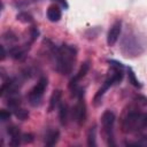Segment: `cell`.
<instances>
[{"label": "cell", "instance_id": "1", "mask_svg": "<svg viewBox=\"0 0 147 147\" xmlns=\"http://www.w3.org/2000/svg\"><path fill=\"white\" fill-rule=\"evenodd\" d=\"M77 48L75 45L62 44L60 46L53 47V59L55 70L63 76H69L75 67L77 59Z\"/></svg>", "mask_w": 147, "mask_h": 147}, {"label": "cell", "instance_id": "2", "mask_svg": "<svg viewBox=\"0 0 147 147\" xmlns=\"http://www.w3.org/2000/svg\"><path fill=\"white\" fill-rule=\"evenodd\" d=\"M109 63V67H110V70H109V74L107 75L103 84L101 85V87L96 91L94 98H93V105L95 107L100 106L101 102H102V99H103V95L106 94V92L114 85L116 84H119L122 80H123V77H124V74L126 71V67H124L123 63H121L119 61L117 60H108L107 61Z\"/></svg>", "mask_w": 147, "mask_h": 147}, {"label": "cell", "instance_id": "3", "mask_svg": "<svg viewBox=\"0 0 147 147\" xmlns=\"http://www.w3.org/2000/svg\"><path fill=\"white\" fill-rule=\"evenodd\" d=\"M147 124V113L142 111L138 106H129L121 118V127L124 133L138 134Z\"/></svg>", "mask_w": 147, "mask_h": 147}, {"label": "cell", "instance_id": "4", "mask_svg": "<svg viewBox=\"0 0 147 147\" xmlns=\"http://www.w3.org/2000/svg\"><path fill=\"white\" fill-rule=\"evenodd\" d=\"M145 44L136 32L125 33L121 42V51L125 57H136L145 52Z\"/></svg>", "mask_w": 147, "mask_h": 147}, {"label": "cell", "instance_id": "5", "mask_svg": "<svg viewBox=\"0 0 147 147\" xmlns=\"http://www.w3.org/2000/svg\"><path fill=\"white\" fill-rule=\"evenodd\" d=\"M48 86V79L45 76H41L36 85L30 90L28 93V102L32 107H39L42 103V99L45 95V92Z\"/></svg>", "mask_w": 147, "mask_h": 147}, {"label": "cell", "instance_id": "6", "mask_svg": "<svg viewBox=\"0 0 147 147\" xmlns=\"http://www.w3.org/2000/svg\"><path fill=\"white\" fill-rule=\"evenodd\" d=\"M115 122H116V115L113 110H105L102 116H101V125H102V130L107 140V145L108 146H116L115 142V138H114V126H115Z\"/></svg>", "mask_w": 147, "mask_h": 147}, {"label": "cell", "instance_id": "7", "mask_svg": "<svg viewBox=\"0 0 147 147\" xmlns=\"http://www.w3.org/2000/svg\"><path fill=\"white\" fill-rule=\"evenodd\" d=\"M87 117V108L84 96L77 98V102L72 108V118L78 125H83Z\"/></svg>", "mask_w": 147, "mask_h": 147}, {"label": "cell", "instance_id": "8", "mask_svg": "<svg viewBox=\"0 0 147 147\" xmlns=\"http://www.w3.org/2000/svg\"><path fill=\"white\" fill-rule=\"evenodd\" d=\"M121 32H122V21L117 20L113 23V25L110 26V29L107 33V45L110 47L114 46L118 41Z\"/></svg>", "mask_w": 147, "mask_h": 147}, {"label": "cell", "instance_id": "9", "mask_svg": "<svg viewBox=\"0 0 147 147\" xmlns=\"http://www.w3.org/2000/svg\"><path fill=\"white\" fill-rule=\"evenodd\" d=\"M30 45H31V42H26L23 46H11L8 49L9 57H11L14 60H18V61L24 60L25 56H26L28 51L30 49Z\"/></svg>", "mask_w": 147, "mask_h": 147}, {"label": "cell", "instance_id": "10", "mask_svg": "<svg viewBox=\"0 0 147 147\" xmlns=\"http://www.w3.org/2000/svg\"><path fill=\"white\" fill-rule=\"evenodd\" d=\"M22 134L16 125H10L7 127V136L9 138L8 144L10 146H18L22 142Z\"/></svg>", "mask_w": 147, "mask_h": 147}, {"label": "cell", "instance_id": "11", "mask_svg": "<svg viewBox=\"0 0 147 147\" xmlns=\"http://www.w3.org/2000/svg\"><path fill=\"white\" fill-rule=\"evenodd\" d=\"M46 17L52 23L59 22L61 20V17H62L61 6L57 5V3H53V5L48 6V8L46 9Z\"/></svg>", "mask_w": 147, "mask_h": 147}, {"label": "cell", "instance_id": "12", "mask_svg": "<svg viewBox=\"0 0 147 147\" xmlns=\"http://www.w3.org/2000/svg\"><path fill=\"white\" fill-rule=\"evenodd\" d=\"M90 67H91L90 61H85V62H83V63H82V65H80V68H79V70L77 71V74H76V75L70 79V82H69V86H71V85H76V84H79V80H82V79L86 76V74L88 72Z\"/></svg>", "mask_w": 147, "mask_h": 147}, {"label": "cell", "instance_id": "13", "mask_svg": "<svg viewBox=\"0 0 147 147\" xmlns=\"http://www.w3.org/2000/svg\"><path fill=\"white\" fill-rule=\"evenodd\" d=\"M59 138H60V131L56 130V129H48L45 133V139H44V142L46 146L51 147V146H54L56 145V142L59 141Z\"/></svg>", "mask_w": 147, "mask_h": 147}, {"label": "cell", "instance_id": "14", "mask_svg": "<svg viewBox=\"0 0 147 147\" xmlns=\"http://www.w3.org/2000/svg\"><path fill=\"white\" fill-rule=\"evenodd\" d=\"M61 98H62V91L61 90H54L51 98H49V102H48V111L49 113L59 107L60 102L62 101Z\"/></svg>", "mask_w": 147, "mask_h": 147}, {"label": "cell", "instance_id": "15", "mask_svg": "<svg viewBox=\"0 0 147 147\" xmlns=\"http://www.w3.org/2000/svg\"><path fill=\"white\" fill-rule=\"evenodd\" d=\"M57 109H59V119H60V123L62 125H67L68 118H69V107H68V105L65 102L61 101L60 105H59V107H57Z\"/></svg>", "mask_w": 147, "mask_h": 147}, {"label": "cell", "instance_id": "16", "mask_svg": "<svg viewBox=\"0 0 147 147\" xmlns=\"http://www.w3.org/2000/svg\"><path fill=\"white\" fill-rule=\"evenodd\" d=\"M126 74H127V79H129V83H131L134 87L137 88H141L142 87V84L140 83V80L137 78L136 76V72L133 71V69L131 67H127L126 68Z\"/></svg>", "mask_w": 147, "mask_h": 147}, {"label": "cell", "instance_id": "17", "mask_svg": "<svg viewBox=\"0 0 147 147\" xmlns=\"http://www.w3.org/2000/svg\"><path fill=\"white\" fill-rule=\"evenodd\" d=\"M16 20L20 21V22H22V23H24V24H31V23H33V16L30 13L25 11V10H21L16 15Z\"/></svg>", "mask_w": 147, "mask_h": 147}, {"label": "cell", "instance_id": "18", "mask_svg": "<svg viewBox=\"0 0 147 147\" xmlns=\"http://www.w3.org/2000/svg\"><path fill=\"white\" fill-rule=\"evenodd\" d=\"M87 145L90 147L96 146V125H93L88 129L87 132Z\"/></svg>", "mask_w": 147, "mask_h": 147}, {"label": "cell", "instance_id": "19", "mask_svg": "<svg viewBox=\"0 0 147 147\" xmlns=\"http://www.w3.org/2000/svg\"><path fill=\"white\" fill-rule=\"evenodd\" d=\"M2 40L3 41H7L9 44H13V42H16L18 40V37H17V34L13 30H7L2 34Z\"/></svg>", "mask_w": 147, "mask_h": 147}, {"label": "cell", "instance_id": "20", "mask_svg": "<svg viewBox=\"0 0 147 147\" xmlns=\"http://www.w3.org/2000/svg\"><path fill=\"white\" fill-rule=\"evenodd\" d=\"M13 114L15 115L16 118H18L20 121H25L29 118V111L22 107H18L16 108L15 110H13Z\"/></svg>", "mask_w": 147, "mask_h": 147}, {"label": "cell", "instance_id": "21", "mask_svg": "<svg viewBox=\"0 0 147 147\" xmlns=\"http://www.w3.org/2000/svg\"><path fill=\"white\" fill-rule=\"evenodd\" d=\"M11 110L10 109H1L0 110V122H7L11 117Z\"/></svg>", "mask_w": 147, "mask_h": 147}, {"label": "cell", "instance_id": "22", "mask_svg": "<svg viewBox=\"0 0 147 147\" xmlns=\"http://www.w3.org/2000/svg\"><path fill=\"white\" fill-rule=\"evenodd\" d=\"M34 140V136L32 133H23L22 134V141L25 144H31Z\"/></svg>", "mask_w": 147, "mask_h": 147}, {"label": "cell", "instance_id": "23", "mask_svg": "<svg viewBox=\"0 0 147 147\" xmlns=\"http://www.w3.org/2000/svg\"><path fill=\"white\" fill-rule=\"evenodd\" d=\"M53 2H55V3H57V5H60L61 7H63L64 9H67L68 7H69V5H68V2H67V0H52Z\"/></svg>", "mask_w": 147, "mask_h": 147}, {"label": "cell", "instance_id": "24", "mask_svg": "<svg viewBox=\"0 0 147 147\" xmlns=\"http://www.w3.org/2000/svg\"><path fill=\"white\" fill-rule=\"evenodd\" d=\"M28 1H29V2L31 3V2H39L40 0H28Z\"/></svg>", "mask_w": 147, "mask_h": 147}]
</instances>
